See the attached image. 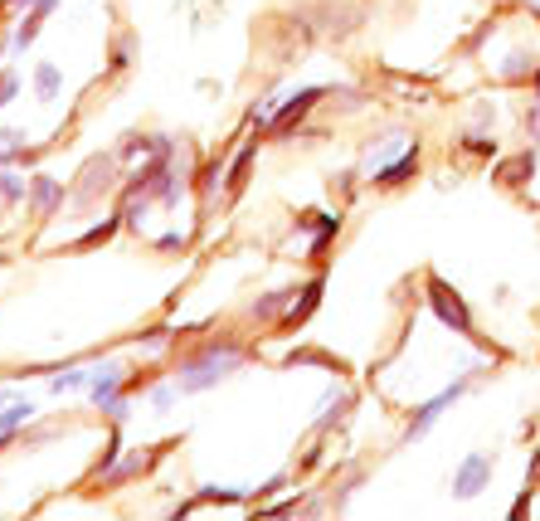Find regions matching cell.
Segmentation results:
<instances>
[{
	"mask_svg": "<svg viewBox=\"0 0 540 521\" xmlns=\"http://www.w3.org/2000/svg\"><path fill=\"white\" fill-rule=\"evenodd\" d=\"M492 478V458L487 453H472L468 463L458 468V478H453V487L463 492V497H472V492H482V483Z\"/></svg>",
	"mask_w": 540,
	"mask_h": 521,
	"instance_id": "6da1fadb",
	"label": "cell"
},
{
	"mask_svg": "<svg viewBox=\"0 0 540 521\" xmlns=\"http://www.w3.org/2000/svg\"><path fill=\"white\" fill-rule=\"evenodd\" d=\"M433 302H438L443 322H453L458 332H468V327H472V322H468V312H463V302H458V298H448V288H443V283H433Z\"/></svg>",
	"mask_w": 540,
	"mask_h": 521,
	"instance_id": "7a4b0ae2",
	"label": "cell"
},
{
	"mask_svg": "<svg viewBox=\"0 0 540 521\" xmlns=\"http://www.w3.org/2000/svg\"><path fill=\"white\" fill-rule=\"evenodd\" d=\"M458 395H463V385H453V390H443V395H438V400H429V405H424V410H419V419H414V434H424V429H429L433 419H438V414L448 410V405H453V400H458Z\"/></svg>",
	"mask_w": 540,
	"mask_h": 521,
	"instance_id": "3957f363",
	"label": "cell"
},
{
	"mask_svg": "<svg viewBox=\"0 0 540 521\" xmlns=\"http://www.w3.org/2000/svg\"><path fill=\"white\" fill-rule=\"evenodd\" d=\"M531 132H536V137H540V108L531 112Z\"/></svg>",
	"mask_w": 540,
	"mask_h": 521,
	"instance_id": "277c9868",
	"label": "cell"
},
{
	"mask_svg": "<svg viewBox=\"0 0 540 521\" xmlns=\"http://www.w3.org/2000/svg\"><path fill=\"white\" fill-rule=\"evenodd\" d=\"M536 98H540V78H536Z\"/></svg>",
	"mask_w": 540,
	"mask_h": 521,
	"instance_id": "5b68a950",
	"label": "cell"
}]
</instances>
